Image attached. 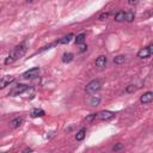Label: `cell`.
<instances>
[{"instance_id": "3", "label": "cell", "mask_w": 153, "mask_h": 153, "mask_svg": "<svg viewBox=\"0 0 153 153\" xmlns=\"http://www.w3.org/2000/svg\"><path fill=\"white\" fill-rule=\"evenodd\" d=\"M102 86H103V82H102L100 79H93V80H91V81L86 85L85 92H86L87 94H93V93L98 92V91L102 88Z\"/></svg>"}, {"instance_id": "6", "label": "cell", "mask_w": 153, "mask_h": 153, "mask_svg": "<svg viewBox=\"0 0 153 153\" xmlns=\"http://www.w3.org/2000/svg\"><path fill=\"white\" fill-rule=\"evenodd\" d=\"M38 74H39V67H33V68L24 72L22 74V78L25 80H29V79H33V78L38 76Z\"/></svg>"}, {"instance_id": "20", "label": "cell", "mask_w": 153, "mask_h": 153, "mask_svg": "<svg viewBox=\"0 0 153 153\" xmlns=\"http://www.w3.org/2000/svg\"><path fill=\"white\" fill-rule=\"evenodd\" d=\"M96 118H97V114H90V115H87L85 117V122L86 123H92Z\"/></svg>"}, {"instance_id": "22", "label": "cell", "mask_w": 153, "mask_h": 153, "mask_svg": "<svg viewBox=\"0 0 153 153\" xmlns=\"http://www.w3.org/2000/svg\"><path fill=\"white\" fill-rule=\"evenodd\" d=\"M109 16H110V13H109V12H105V13H102V14L98 17V19H99V20H105V19H108Z\"/></svg>"}, {"instance_id": "8", "label": "cell", "mask_w": 153, "mask_h": 153, "mask_svg": "<svg viewBox=\"0 0 153 153\" xmlns=\"http://www.w3.org/2000/svg\"><path fill=\"white\" fill-rule=\"evenodd\" d=\"M13 81H14V76H12V75H5V76L0 78V90L7 87V86L11 85Z\"/></svg>"}, {"instance_id": "2", "label": "cell", "mask_w": 153, "mask_h": 153, "mask_svg": "<svg viewBox=\"0 0 153 153\" xmlns=\"http://www.w3.org/2000/svg\"><path fill=\"white\" fill-rule=\"evenodd\" d=\"M114 19L116 22H120V23H122V22L131 23L135 19V13L133 11H127V12L126 11H118V12L115 13Z\"/></svg>"}, {"instance_id": "26", "label": "cell", "mask_w": 153, "mask_h": 153, "mask_svg": "<svg viewBox=\"0 0 153 153\" xmlns=\"http://www.w3.org/2000/svg\"><path fill=\"white\" fill-rule=\"evenodd\" d=\"M27 4H31V2H33V0H25Z\"/></svg>"}, {"instance_id": "5", "label": "cell", "mask_w": 153, "mask_h": 153, "mask_svg": "<svg viewBox=\"0 0 153 153\" xmlns=\"http://www.w3.org/2000/svg\"><path fill=\"white\" fill-rule=\"evenodd\" d=\"M152 53H153V44L149 43L147 47L140 49V50L137 51L136 56H137L139 59H148V57L152 55Z\"/></svg>"}, {"instance_id": "19", "label": "cell", "mask_w": 153, "mask_h": 153, "mask_svg": "<svg viewBox=\"0 0 153 153\" xmlns=\"http://www.w3.org/2000/svg\"><path fill=\"white\" fill-rule=\"evenodd\" d=\"M137 88H139V86L130 84V85H128V86L126 87V92H127V93H134V92L137 91Z\"/></svg>"}, {"instance_id": "13", "label": "cell", "mask_w": 153, "mask_h": 153, "mask_svg": "<svg viewBox=\"0 0 153 153\" xmlns=\"http://www.w3.org/2000/svg\"><path fill=\"white\" fill-rule=\"evenodd\" d=\"M73 37H74V35H73V33H68V35L63 36L62 38L57 39L55 43H56V44H67V43H69V42L73 39Z\"/></svg>"}, {"instance_id": "10", "label": "cell", "mask_w": 153, "mask_h": 153, "mask_svg": "<svg viewBox=\"0 0 153 153\" xmlns=\"http://www.w3.org/2000/svg\"><path fill=\"white\" fill-rule=\"evenodd\" d=\"M106 63H108V57H106L105 55L98 56V57L96 59V62H94L96 67H98V68H104V67L106 66Z\"/></svg>"}, {"instance_id": "18", "label": "cell", "mask_w": 153, "mask_h": 153, "mask_svg": "<svg viewBox=\"0 0 153 153\" xmlns=\"http://www.w3.org/2000/svg\"><path fill=\"white\" fill-rule=\"evenodd\" d=\"M124 61H126V56L124 55H117V56L114 57V62L116 65H122V63H124Z\"/></svg>"}, {"instance_id": "25", "label": "cell", "mask_w": 153, "mask_h": 153, "mask_svg": "<svg viewBox=\"0 0 153 153\" xmlns=\"http://www.w3.org/2000/svg\"><path fill=\"white\" fill-rule=\"evenodd\" d=\"M32 151H33L32 148H25V149H24L23 152H32Z\"/></svg>"}, {"instance_id": "4", "label": "cell", "mask_w": 153, "mask_h": 153, "mask_svg": "<svg viewBox=\"0 0 153 153\" xmlns=\"http://www.w3.org/2000/svg\"><path fill=\"white\" fill-rule=\"evenodd\" d=\"M29 90V86L27 85H25V84H17L16 86H13L11 90H10V92H8V97H16V96H19V94H22V93H24L25 91H27Z\"/></svg>"}, {"instance_id": "1", "label": "cell", "mask_w": 153, "mask_h": 153, "mask_svg": "<svg viewBox=\"0 0 153 153\" xmlns=\"http://www.w3.org/2000/svg\"><path fill=\"white\" fill-rule=\"evenodd\" d=\"M26 50H27V44H26V42L19 43L18 45H16V47L10 51V54H8L7 57L5 59L4 63H5V65H11V63H13L14 61H17V60L20 59L22 56H24V54L26 53Z\"/></svg>"}, {"instance_id": "21", "label": "cell", "mask_w": 153, "mask_h": 153, "mask_svg": "<svg viewBox=\"0 0 153 153\" xmlns=\"http://www.w3.org/2000/svg\"><path fill=\"white\" fill-rule=\"evenodd\" d=\"M123 147H124V145H123V143H121V142H118V143H116V145L112 147V151H115V152H116V151H120V149H122Z\"/></svg>"}, {"instance_id": "23", "label": "cell", "mask_w": 153, "mask_h": 153, "mask_svg": "<svg viewBox=\"0 0 153 153\" xmlns=\"http://www.w3.org/2000/svg\"><path fill=\"white\" fill-rule=\"evenodd\" d=\"M86 50H87V45H86V44H84V43H82V44H80L79 51H80V53H84V51H86Z\"/></svg>"}, {"instance_id": "11", "label": "cell", "mask_w": 153, "mask_h": 153, "mask_svg": "<svg viewBox=\"0 0 153 153\" xmlns=\"http://www.w3.org/2000/svg\"><path fill=\"white\" fill-rule=\"evenodd\" d=\"M23 122H24V118L22 116H18V117H14L13 120L10 121V126H11V128L16 129V128H19L23 124Z\"/></svg>"}, {"instance_id": "15", "label": "cell", "mask_w": 153, "mask_h": 153, "mask_svg": "<svg viewBox=\"0 0 153 153\" xmlns=\"http://www.w3.org/2000/svg\"><path fill=\"white\" fill-rule=\"evenodd\" d=\"M73 59H74V54L73 53H65L63 55H62V62L63 63H69V62H72L73 61Z\"/></svg>"}, {"instance_id": "9", "label": "cell", "mask_w": 153, "mask_h": 153, "mask_svg": "<svg viewBox=\"0 0 153 153\" xmlns=\"http://www.w3.org/2000/svg\"><path fill=\"white\" fill-rule=\"evenodd\" d=\"M152 100H153V92L152 91H147L143 94H141V97H140L141 104H149V103H152Z\"/></svg>"}, {"instance_id": "17", "label": "cell", "mask_w": 153, "mask_h": 153, "mask_svg": "<svg viewBox=\"0 0 153 153\" xmlns=\"http://www.w3.org/2000/svg\"><path fill=\"white\" fill-rule=\"evenodd\" d=\"M99 103H100V97L99 96H92L91 97V99H90V105L91 106H97V105H99Z\"/></svg>"}, {"instance_id": "7", "label": "cell", "mask_w": 153, "mask_h": 153, "mask_svg": "<svg viewBox=\"0 0 153 153\" xmlns=\"http://www.w3.org/2000/svg\"><path fill=\"white\" fill-rule=\"evenodd\" d=\"M114 117H115V114L110 110H102V111L97 112V118L100 121H110Z\"/></svg>"}, {"instance_id": "24", "label": "cell", "mask_w": 153, "mask_h": 153, "mask_svg": "<svg viewBox=\"0 0 153 153\" xmlns=\"http://www.w3.org/2000/svg\"><path fill=\"white\" fill-rule=\"evenodd\" d=\"M139 2V0H128V4L129 5H136Z\"/></svg>"}, {"instance_id": "14", "label": "cell", "mask_w": 153, "mask_h": 153, "mask_svg": "<svg viewBox=\"0 0 153 153\" xmlns=\"http://www.w3.org/2000/svg\"><path fill=\"white\" fill-rule=\"evenodd\" d=\"M85 38H86V33L81 32V33H79V35H76L74 37V42H75L76 45H80V44H82L85 42Z\"/></svg>"}, {"instance_id": "16", "label": "cell", "mask_w": 153, "mask_h": 153, "mask_svg": "<svg viewBox=\"0 0 153 153\" xmlns=\"http://www.w3.org/2000/svg\"><path fill=\"white\" fill-rule=\"evenodd\" d=\"M86 136V128H80L79 131L75 134V140L76 141H82Z\"/></svg>"}, {"instance_id": "12", "label": "cell", "mask_w": 153, "mask_h": 153, "mask_svg": "<svg viewBox=\"0 0 153 153\" xmlns=\"http://www.w3.org/2000/svg\"><path fill=\"white\" fill-rule=\"evenodd\" d=\"M45 115V112H44V110H42V109H39V108H33L31 111H30V116L32 117V118H37V117H43Z\"/></svg>"}]
</instances>
